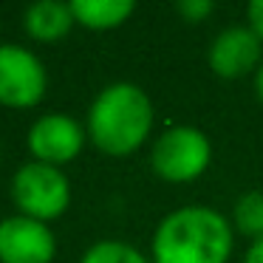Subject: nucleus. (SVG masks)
<instances>
[{
    "mask_svg": "<svg viewBox=\"0 0 263 263\" xmlns=\"http://www.w3.org/2000/svg\"><path fill=\"white\" fill-rule=\"evenodd\" d=\"M235 227L223 212L187 204L159 221L150 240L153 263H229Z\"/></svg>",
    "mask_w": 263,
    "mask_h": 263,
    "instance_id": "f257e3e1",
    "label": "nucleus"
},
{
    "mask_svg": "<svg viewBox=\"0 0 263 263\" xmlns=\"http://www.w3.org/2000/svg\"><path fill=\"white\" fill-rule=\"evenodd\" d=\"M153 102L136 82H110L88 110V139L105 156H130L153 133Z\"/></svg>",
    "mask_w": 263,
    "mask_h": 263,
    "instance_id": "f03ea898",
    "label": "nucleus"
},
{
    "mask_svg": "<svg viewBox=\"0 0 263 263\" xmlns=\"http://www.w3.org/2000/svg\"><path fill=\"white\" fill-rule=\"evenodd\" d=\"M212 144L204 130L193 125H173L153 142L150 167L167 184H190L206 173Z\"/></svg>",
    "mask_w": 263,
    "mask_h": 263,
    "instance_id": "7ed1b4c3",
    "label": "nucleus"
},
{
    "mask_svg": "<svg viewBox=\"0 0 263 263\" xmlns=\"http://www.w3.org/2000/svg\"><path fill=\"white\" fill-rule=\"evenodd\" d=\"M12 201L17 204L20 215L48 223L68 210L71 184L60 167L29 161L12 178Z\"/></svg>",
    "mask_w": 263,
    "mask_h": 263,
    "instance_id": "20e7f679",
    "label": "nucleus"
},
{
    "mask_svg": "<svg viewBox=\"0 0 263 263\" xmlns=\"http://www.w3.org/2000/svg\"><path fill=\"white\" fill-rule=\"evenodd\" d=\"M48 77L40 57L20 46H0V105L34 108L46 97Z\"/></svg>",
    "mask_w": 263,
    "mask_h": 263,
    "instance_id": "39448f33",
    "label": "nucleus"
},
{
    "mask_svg": "<svg viewBox=\"0 0 263 263\" xmlns=\"http://www.w3.org/2000/svg\"><path fill=\"white\" fill-rule=\"evenodd\" d=\"M206 63H210L212 74L221 80L249 77L263 63V43L255 37L249 26H227L212 40L210 51H206Z\"/></svg>",
    "mask_w": 263,
    "mask_h": 263,
    "instance_id": "423d86ee",
    "label": "nucleus"
},
{
    "mask_svg": "<svg viewBox=\"0 0 263 263\" xmlns=\"http://www.w3.org/2000/svg\"><path fill=\"white\" fill-rule=\"evenodd\" d=\"M57 238L43 221L12 215L0 221V263H51Z\"/></svg>",
    "mask_w": 263,
    "mask_h": 263,
    "instance_id": "0eeeda50",
    "label": "nucleus"
},
{
    "mask_svg": "<svg viewBox=\"0 0 263 263\" xmlns=\"http://www.w3.org/2000/svg\"><path fill=\"white\" fill-rule=\"evenodd\" d=\"M85 144V130L77 119L65 114H46L31 125L29 130V150L34 161L51 167H63L80 156Z\"/></svg>",
    "mask_w": 263,
    "mask_h": 263,
    "instance_id": "6e6552de",
    "label": "nucleus"
},
{
    "mask_svg": "<svg viewBox=\"0 0 263 263\" xmlns=\"http://www.w3.org/2000/svg\"><path fill=\"white\" fill-rule=\"evenodd\" d=\"M23 26L29 31L31 40L37 43H57L77 26L74 14H71V3H60V0H40L34 6L26 9Z\"/></svg>",
    "mask_w": 263,
    "mask_h": 263,
    "instance_id": "1a4fd4ad",
    "label": "nucleus"
},
{
    "mask_svg": "<svg viewBox=\"0 0 263 263\" xmlns=\"http://www.w3.org/2000/svg\"><path fill=\"white\" fill-rule=\"evenodd\" d=\"M136 12L133 0H74L71 14L77 26L88 31H110L127 23V17Z\"/></svg>",
    "mask_w": 263,
    "mask_h": 263,
    "instance_id": "9d476101",
    "label": "nucleus"
},
{
    "mask_svg": "<svg viewBox=\"0 0 263 263\" xmlns=\"http://www.w3.org/2000/svg\"><path fill=\"white\" fill-rule=\"evenodd\" d=\"M232 227L252 240L263 238V193L249 190L232 206Z\"/></svg>",
    "mask_w": 263,
    "mask_h": 263,
    "instance_id": "9b49d317",
    "label": "nucleus"
},
{
    "mask_svg": "<svg viewBox=\"0 0 263 263\" xmlns=\"http://www.w3.org/2000/svg\"><path fill=\"white\" fill-rule=\"evenodd\" d=\"M80 263H150L133 243L125 240H97L88 246Z\"/></svg>",
    "mask_w": 263,
    "mask_h": 263,
    "instance_id": "f8f14e48",
    "label": "nucleus"
},
{
    "mask_svg": "<svg viewBox=\"0 0 263 263\" xmlns=\"http://www.w3.org/2000/svg\"><path fill=\"white\" fill-rule=\"evenodd\" d=\"M176 12L181 14V20H187V23H201V20H206L215 12V6H212L210 0H178Z\"/></svg>",
    "mask_w": 263,
    "mask_h": 263,
    "instance_id": "ddd939ff",
    "label": "nucleus"
},
{
    "mask_svg": "<svg viewBox=\"0 0 263 263\" xmlns=\"http://www.w3.org/2000/svg\"><path fill=\"white\" fill-rule=\"evenodd\" d=\"M246 26L263 43V0H252L249 6H246Z\"/></svg>",
    "mask_w": 263,
    "mask_h": 263,
    "instance_id": "4468645a",
    "label": "nucleus"
},
{
    "mask_svg": "<svg viewBox=\"0 0 263 263\" xmlns=\"http://www.w3.org/2000/svg\"><path fill=\"white\" fill-rule=\"evenodd\" d=\"M243 263H263V238L260 240H252V246L246 249Z\"/></svg>",
    "mask_w": 263,
    "mask_h": 263,
    "instance_id": "2eb2a0df",
    "label": "nucleus"
},
{
    "mask_svg": "<svg viewBox=\"0 0 263 263\" xmlns=\"http://www.w3.org/2000/svg\"><path fill=\"white\" fill-rule=\"evenodd\" d=\"M255 93H257V99L263 102V63H260V68L255 71Z\"/></svg>",
    "mask_w": 263,
    "mask_h": 263,
    "instance_id": "dca6fc26",
    "label": "nucleus"
}]
</instances>
